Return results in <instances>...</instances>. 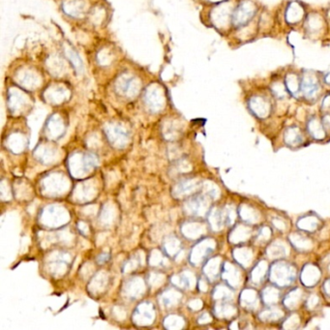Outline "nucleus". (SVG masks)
I'll return each mask as SVG.
<instances>
[{
	"label": "nucleus",
	"mask_w": 330,
	"mask_h": 330,
	"mask_svg": "<svg viewBox=\"0 0 330 330\" xmlns=\"http://www.w3.org/2000/svg\"><path fill=\"white\" fill-rule=\"evenodd\" d=\"M142 88L140 77L131 72H123L115 78L114 89L115 94L123 99L133 100L139 94Z\"/></svg>",
	"instance_id": "nucleus-1"
},
{
	"label": "nucleus",
	"mask_w": 330,
	"mask_h": 330,
	"mask_svg": "<svg viewBox=\"0 0 330 330\" xmlns=\"http://www.w3.org/2000/svg\"><path fill=\"white\" fill-rule=\"evenodd\" d=\"M16 84L25 90L33 91L41 88L43 76L36 68L30 65L21 66L15 73Z\"/></svg>",
	"instance_id": "nucleus-2"
},
{
	"label": "nucleus",
	"mask_w": 330,
	"mask_h": 330,
	"mask_svg": "<svg viewBox=\"0 0 330 330\" xmlns=\"http://www.w3.org/2000/svg\"><path fill=\"white\" fill-rule=\"evenodd\" d=\"M143 102L145 107L151 113L157 114L161 112L167 104L165 89L159 84L153 82L149 85L144 90Z\"/></svg>",
	"instance_id": "nucleus-3"
},
{
	"label": "nucleus",
	"mask_w": 330,
	"mask_h": 330,
	"mask_svg": "<svg viewBox=\"0 0 330 330\" xmlns=\"http://www.w3.org/2000/svg\"><path fill=\"white\" fill-rule=\"evenodd\" d=\"M7 105L14 115L23 114L31 106V98L19 86L10 87L7 92Z\"/></svg>",
	"instance_id": "nucleus-4"
},
{
	"label": "nucleus",
	"mask_w": 330,
	"mask_h": 330,
	"mask_svg": "<svg viewBox=\"0 0 330 330\" xmlns=\"http://www.w3.org/2000/svg\"><path fill=\"white\" fill-rule=\"evenodd\" d=\"M70 171L75 178H82L97 165V157L93 154H75L69 160Z\"/></svg>",
	"instance_id": "nucleus-5"
},
{
	"label": "nucleus",
	"mask_w": 330,
	"mask_h": 330,
	"mask_svg": "<svg viewBox=\"0 0 330 330\" xmlns=\"http://www.w3.org/2000/svg\"><path fill=\"white\" fill-rule=\"evenodd\" d=\"M234 9L230 3L224 1L221 2L210 13L211 24L218 29H224L232 24V15Z\"/></svg>",
	"instance_id": "nucleus-6"
},
{
	"label": "nucleus",
	"mask_w": 330,
	"mask_h": 330,
	"mask_svg": "<svg viewBox=\"0 0 330 330\" xmlns=\"http://www.w3.org/2000/svg\"><path fill=\"white\" fill-rule=\"evenodd\" d=\"M257 8L254 2L251 0H243L233 11L232 15V25L236 27L247 26V24L252 21Z\"/></svg>",
	"instance_id": "nucleus-7"
},
{
	"label": "nucleus",
	"mask_w": 330,
	"mask_h": 330,
	"mask_svg": "<svg viewBox=\"0 0 330 330\" xmlns=\"http://www.w3.org/2000/svg\"><path fill=\"white\" fill-rule=\"evenodd\" d=\"M45 101L51 105H61L64 102L68 101L71 96L70 89L63 84L55 82L51 84L44 91Z\"/></svg>",
	"instance_id": "nucleus-8"
},
{
	"label": "nucleus",
	"mask_w": 330,
	"mask_h": 330,
	"mask_svg": "<svg viewBox=\"0 0 330 330\" xmlns=\"http://www.w3.org/2000/svg\"><path fill=\"white\" fill-rule=\"evenodd\" d=\"M295 277V270L293 267L286 263H276L271 268V281L278 286L285 287L292 283Z\"/></svg>",
	"instance_id": "nucleus-9"
},
{
	"label": "nucleus",
	"mask_w": 330,
	"mask_h": 330,
	"mask_svg": "<svg viewBox=\"0 0 330 330\" xmlns=\"http://www.w3.org/2000/svg\"><path fill=\"white\" fill-rule=\"evenodd\" d=\"M105 133L109 141L117 148L125 147L129 141V133L120 124L110 123L105 127Z\"/></svg>",
	"instance_id": "nucleus-10"
},
{
	"label": "nucleus",
	"mask_w": 330,
	"mask_h": 330,
	"mask_svg": "<svg viewBox=\"0 0 330 330\" xmlns=\"http://www.w3.org/2000/svg\"><path fill=\"white\" fill-rule=\"evenodd\" d=\"M61 9L66 16L76 20L86 17L90 10L88 0H63Z\"/></svg>",
	"instance_id": "nucleus-11"
},
{
	"label": "nucleus",
	"mask_w": 330,
	"mask_h": 330,
	"mask_svg": "<svg viewBox=\"0 0 330 330\" xmlns=\"http://www.w3.org/2000/svg\"><path fill=\"white\" fill-rule=\"evenodd\" d=\"M320 90V85L318 78L314 73L307 72L301 77V89L300 93L304 95L307 99H315Z\"/></svg>",
	"instance_id": "nucleus-12"
},
{
	"label": "nucleus",
	"mask_w": 330,
	"mask_h": 330,
	"mask_svg": "<svg viewBox=\"0 0 330 330\" xmlns=\"http://www.w3.org/2000/svg\"><path fill=\"white\" fill-rule=\"evenodd\" d=\"M45 211L46 212L43 213L44 223H46V225H49L51 227L64 225L67 223V221L69 219V215L65 211L64 208L51 206L48 209L46 208Z\"/></svg>",
	"instance_id": "nucleus-13"
},
{
	"label": "nucleus",
	"mask_w": 330,
	"mask_h": 330,
	"mask_svg": "<svg viewBox=\"0 0 330 330\" xmlns=\"http://www.w3.org/2000/svg\"><path fill=\"white\" fill-rule=\"evenodd\" d=\"M46 130L50 138L56 140L59 139L66 130V125L64 122V119L61 115H51V117L48 119V122L46 124Z\"/></svg>",
	"instance_id": "nucleus-14"
},
{
	"label": "nucleus",
	"mask_w": 330,
	"mask_h": 330,
	"mask_svg": "<svg viewBox=\"0 0 330 330\" xmlns=\"http://www.w3.org/2000/svg\"><path fill=\"white\" fill-rule=\"evenodd\" d=\"M214 248V242L210 239H206L199 243L192 251L191 255V262L194 265H198L202 263L203 260L212 252Z\"/></svg>",
	"instance_id": "nucleus-15"
},
{
	"label": "nucleus",
	"mask_w": 330,
	"mask_h": 330,
	"mask_svg": "<svg viewBox=\"0 0 330 330\" xmlns=\"http://www.w3.org/2000/svg\"><path fill=\"white\" fill-rule=\"evenodd\" d=\"M134 315H135L134 319L136 323L140 325H146L151 323L155 317L153 306L149 303H142L139 305Z\"/></svg>",
	"instance_id": "nucleus-16"
},
{
	"label": "nucleus",
	"mask_w": 330,
	"mask_h": 330,
	"mask_svg": "<svg viewBox=\"0 0 330 330\" xmlns=\"http://www.w3.org/2000/svg\"><path fill=\"white\" fill-rule=\"evenodd\" d=\"M251 111L261 118H265L269 115L270 104L264 96H253L249 102Z\"/></svg>",
	"instance_id": "nucleus-17"
},
{
	"label": "nucleus",
	"mask_w": 330,
	"mask_h": 330,
	"mask_svg": "<svg viewBox=\"0 0 330 330\" xmlns=\"http://www.w3.org/2000/svg\"><path fill=\"white\" fill-rule=\"evenodd\" d=\"M46 65L52 76H62L67 72L65 61L58 55H51L47 59Z\"/></svg>",
	"instance_id": "nucleus-18"
},
{
	"label": "nucleus",
	"mask_w": 330,
	"mask_h": 330,
	"mask_svg": "<svg viewBox=\"0 0 330 330\" xmlns=\"http://www.w3.org/2000/svg\"><path fill=\"white\" fill-rule=\"evenodd\" d=\"M64 56L67 58L68 62L71 64V66L74 68L76 71V74H81L84 72V63L74 48H72L69 45L64 46L63 48Z\"/></svg>",
	"instance_id": "nucleus-19"
},
{
	"label": "nucleus",
	"mask_w": 330,
	"mask_h": 330,
	"mask_svg": "<svg viewBox=\"0 0 330 330\" xmlns=\"http://www.w3.org/2000/svg\"><path fill=\"white\" fill-rule=\"evenodd\" d=\"M207 205L208 203L206 202L205 198L202 196H198V197H194L193 199L188 201L186 209L192 215H202L206 211Z\"/></svg>",
	"instance_id": "nucleus-20"
},
{
	"label": "nucleus",
	"mask_w": 330,
	"mask_h": 330,
	"mask_svg": "<svg viewBox=\"0 0 330 330\" xmlns=\"http://www.w3.org/2000/svg\"><path fill=\"white\" fill-rule=\"evenodd\" d=\"M319 275H320V273L317 267L309 265V266H306L302 271L301 281L305 286L311 287V286H314L317 284V281L319 279Z\"/></svg>",
	"instance_id": "nucleus-21"
},
{
	"label": "nucleus",
	"mask_w": 330,
	"mask_h": 330,
	"mask_svg": "<svg viewBox=\"0 0 330 330\" xmlns=\"http://www.w3.org/2000/svg\"><path fill=\"white\" fill-rule=\"evenodd\" d=\"M223 278L228 282V284L232 287H237L240 282V273L230 264H225L223 270Z\"/></svg>",
	"instance_id": "nucleus-22"
},
{
	"label": "nucleus",
	"mask_w": 330,
	"mask_h": 330,
	"mask_svg": "<svg viewBox=\"0 0 330 330\" xmlns=\"http://www.w3.org/2000/svg\"><path fill=\"white\" fill-rule=\"evenodd\" d=\"M97 63L101 67H109L113 65L116 59V54L115 51H113L111 48H103L102 50L98 51L96 55Z\"/></svg>",
	"instance_id": "nucleus-23"
},
{
	"label": "nucleus",
	"mask_w": 330,
	"mask_h": 330,
	"mask_svg": "<svg viewBox=\"0 0 330 330\" xmlns=\"http://www.w3.org/2000/svg\"><path fill=\"white\" fill-rule=\"evenodd\" d=\"M303 15H304L303 8L298 3L292 2L287 10L286 19L290 24H296L302 19Z\"/></svg>",
	"instance_id": "nucleus-24"
},
{
	"label": "nucleus",
	"mask_w": 330,
	"mask_h": 330,
	"mask_svg": "<svg viewBox=\"0 0 330 330\" xmlns=\"http://www.w3.org/2000/svg\"><path fill=\"white\" fill-rule=\"evenodd\" d=\"M208 220H209V223H210L212 229L219 230L226 223L225 210H220L217 208L212 209L210 214L208 215Z\"/></svg>",
	"instance_id": "nucleus-25"
},
{
	"label": "nucleus",
	"mask_w": 330,
	"mask_h": 330,
	"mask_svg": "<svg viewBox=\"0 0 330 330\" xmlns=\"http://www.w3.org/2000/svg\"><path fill=\"white\" fill-rule=\"evenodd\" d=\"M285 86L287 90L292 95L300 93L301 78H299V76L294 73H290L285 78Z\"/></svg>",
	"instance_id": "nucleus-26"
},
{
	"label": "nucleus",
	"mask_w": 330,
	"mask_h": 330,
	"mask_svg": "<svg viewBox=\"0 0 330 330\" xmlns=\"http://www.w3.org/2000/svg\"><path fill=\"white\" fill-rule=\"evenodd\" d=\"M234 258L242 267H248L253 258V253L248 248H238L234 251Z\"/></svg>",
	"instance_id": "nucleus-27"
},
{
	"label": "nucleus",
	"mask_w": 330,
	"mask_h": 330,
	"mask_svg": "<svg viewBox=\"0 0 330 330\" xmlns=\"http://www.w3.org/2000/svg\"><path fill=\"white\" fill-rule=\"evenodd\" d=\"M287 254H288V248H287L286 244H284L282 242H274L267 249V255L271 259L282 258Z\"/></svg>",
	"instance_id": "nucleus-28"
},
{
	"label": "nucleus",
	"mask_w": 330,
	"mask_h": 330,
	"mask_svg": "<svg viewBox=\"0 0 330 330\" xmlns=\"http://www.w3.org/2000/svg\"><path fill=\"white\" fill-rule=\"evenodd\" d=\"M198 184L194 180H184L178 183L174 192L178 194V197H181L184 195L192 194L193 192H195L194 190H196Z\"/></svg>",
	"instance_id": "nucleus-29"
},
{
	"label": "nucleus",
	"mask_w": 330,
	"mask_h": 330,
	"mask_svg": "<svg viewBox=\"0 0 330 330\" xmlns=\"http://www.w3.org/2000/svg\"><path fill=\"white\" fill-rule=\"evenodd\" d=\"M249 235H250V229L240 225V226H237L236 229H234L231 231L229 239L233 243H239V242L247 240Z\"/></svg>",
	"instance_id": "nucleus-30"
},
{
	"label": "nucleus",
	"mask_w": 330,
	"mask_h": 330,
	"mask_svg": "<svg viewBox=\"0 0 330 330\" xmlns=\"http://www.w3.org/2000/svg\"><path fill=\"white\" fill-rule=\"evenodd\" d=\"M183 232L185 235L188 236V238H198L200 235H202L204 231L203 225L198 223H189L185 225L183 228Z\"/></svg>",
	"instance_id": "nucleus-31"
},
{
	"label": "nucleus",
	"mask_w": 330,
	"mask_h": 330,
	"mask_svg": "<svg viewBox=\"0 0 330 330\" xmlns=\"http://www.w3.org/2000/svg\"><path fill=\"white\" fill-rule=\"evenodd\" d=\"M194 277L190 272H184L181 275H177L173 278V282L176 286L183 288V289H189L193 286L194 283Z\"/></svg>",
	"instance_id": "nucleus-32"
},
{
	"label": "nucleus",
	"mask_w": 330,
	"mask_h": 330,
	"mask_svg": "<svg viewBox=\"0 0 330 330\" xmlns=\"http://www.w3.org/2000/svg\"><path fill=\"white\" fill-rule=\"evenodd\" d=\"M267 271V264L266 262H261L260 264H258V266L255 267L251 273V280L255 285L260 284L263 280L265 279Z\"/></svg>",
	"instance_id": "nucleus-33"
},
{
	"label": "nucleus",
	"mask_w": 330,
	"mask_h": 330,
	"mask_svg": "<svg viewBox=\"0 0 330 330\" xmlns=\"http://www.w3.org/2000/svg\"><path fill=\"white\" fill-rule=\"evenodd\" d=\"M220 272V259L215 258L210 260L204 267V273L210 280H214Z\"/></svg>",
	"instance_id": "nucleus-34"
},
{
	"label": "nucleus",
	"mask_w": 330,
	"mask_h": 330,
	"mask_svg": "<svg viewBox=\"0 0 330 330\" xmlns=\"http://www.w3.org/2000/svg\"><path fill=\"white\" fill-rule=\"evenodd\" d=\"M241 304L245 308L255 309L258 304V297L257 293L252 290L244 291L241 295Z\"/></svg>",
	"instance_id": "nucleus-35"
},
{
	"label": "nucleus",
	"mask_w": 330,
	"mask_h": 330,
	"mask_svg": "<svg viewBox=\"0 0 330 330\" xmlns=\"http://www.w3.org/2000/svg\"><path fill=\"white\" fill-rule=\"evenodd\" d=\"M239 214L242 219L247 223H257L260 216L259 213L255 210L254 208L248 205H242L239 209Z\"/></svg>",
	"instance_id": "nucleus-36"
},
{
	"label": "nucleus",
	"mask_w": 330,
	"mask_h": 330,
	"mask_svg": "<svg viewBox=\"0 0 330 330\" xmlns=\"http://www.w3.org/2000/svg\"><path fill=\"white\" fill-rule=\"evenodd\" d=\"M318 226V220L314 216H307L300 219L297 223V227L299 229H304L307 231H312L317 229Z\"/></svg>",
	"instance_id": "nucleus-37"
},
{
	"label": "nucleus",
	"mask_w": 330,
	"mask_h": 330,
	"mask_svg": "<svg viewBox=\"0 0 330 330\" xmlns=\"http://www.w3.org/2000/svg\"><path fill=\"white\" fill-rule=\"evenodd\" d=\"M308 130H309L310 134L316 139L320 140V139L324 138L323 128L321 126V123L316 118H313L308 122Z\"/></svg>",
	"instance_id": "nucleus-38"
},
{
	"label": "nucleus",
	"mask_w": 330,
	"mask_h": 330,
	"mask_svg": "<svg viewBox=\"0 0 330 330\" xmlns=\"http://www.w3.org/2000/svg\"><path fill=\"white\" fill-rule=\"evenodd\" d=\"M285 140L286 142L290 145H295L299 144L302 140V136L297 128H289L285 134Z\"/></svg>",
	"instance_id": "nucleus-39"
},
{
	"label": "nucleus",
	"mask_w": 330,
	"mask_h": 330,
	"mask_svg": "<svg viewBox=\"0 0 330 330\" xmlns=\"http://www.w3.org/2000/svg\"><path fill=\"white\" fill-rule=\"evenodd\" d=\"M163 131H164L166 139L174 140L179 135L180 129H179V125L178 123H176V121L173 120V121H169L166 123Z\"/></svg>",
	"instance_id": "nucleus-40"
},
{
	"label": "nucleus",
	"mask_w": 330,
	"mask_h": 330,
	"mask_svg": "<svg viewBox=\"0 0 330 330\" xmlns=\"http://www.w3.org/2000/svg\"><path fill=\"white\" fill-rule=\"evenodd\" d=\"M290 240L293 246L299 250H308L312 247L311 241L300 234H292V236H290Z\"/></svg>",
	"instance_id": "nucleus-41"
},
{
	"label": "nucleus",
	"mask_w": 330,
	"mask_h": 330,
	"mask_svg": "<svg viewBox=\"0 0 330 330\" xmlns=\"http://www.w3.org/2000/svg\"><path fill=\"white\" fill-rule=\"evenodd\" d=\"M106 10L105 8H103L101 6H97L95 7L94 9L92 8L91 9V13H90V20H91V23L96 25V26H99V25H102L103 22L105 21L106 19Z\"/></svg>",
	"instance_id": "nucleus-42"
},
{
	"label": "nucleus",
	"mask_w": 330,
	"mask_h": 330,
	"mask_svg": "<svg viewBox=\"0 0 330 330\" xmlns=\"http://www.w3.org/2000/svg\"><path fill=\"white\" fill-rule=\"evenodd\" d=\"M263 298L264 301L268 305L274 304L278 301L279 298V292L272 287H268L264 292H263Z\"/></svg>",
	"instance_id": "nucleus-43"
},
{
	"label": "nucleus",
	"mask_w": 330,
	"mask_h": 330,
	"mask_svg": "<svg viewBox=\"0 0 330 330\" xmlns=\"http://www.w3.org/2000/svg\"><path fill=\"white\" fill-rule=\"evenodd\" d=\"M300 298H301L300 290H294L286 296L284 303L286 305V307H288L290 309H293V308H295L296 305L299 303Z\"/></svg>",
	"instance_id": "nucleus-44"
},
{
	"label": "nucleus",
	"mask_w": 330,
	"mask_h": 330,
	"mask_svg": "<svg viewBox=\"0 0 330 330\" xmlns=\"http://www.w3.org/2000/svg\"><path fill=\"white\" fill-rule=\"evenodd\" d=\"M213 296L216 300H228L232 297V292L226 286H218L214 291Z\"/></svg>",
	"instance_id": "nucleus-45"
},
{
	"label": "nucleus",
	"mask_w": 330,
	"mask_h": 330,
	"mask_svg": "<svg viewBox=\"0 0 330 330\" xmlns=\"http://www.w3.org/2000/svg\"><path fill=\"white\" fill-rule=\"evenodd\" d=\"M142 284L143 283L141 282V280H132L127 286V292L130 294V296L135 297V296L140 295V292H140V291H141V289H143Z\"/></svg>",
	"instance_id": "nucleus-46"
},
{
	"label": "nucleus",
	"mask_w": 330,
	"mask_h": 330,
	"mask_svg": "<svg viewBox=\"0 0 330 330\" xmlns=\"http://www.w3.org/2000/svg\"><path fill=\"white\" fill-rule=\"evenodd\" d=\"M216 314L219 317H229L235 314V309L228 304H220L216 306Z\"/></svg>",
	"instance_id": "nucleus-47"
},
{
	"label": "nucleus",
	"mask_w": 330,
	"mask_h": 330,
	"mask_svg": "<svg viewBox=\"0 0 330 330\" xmlns=\"http://www.w3.org/2000/svg\"><path fill=\"white\" fill-rule=\"evenodd\" d=\"M283 313L279 309H268L261 314V318L263 320H277L282 317Z\"/></svg>",
	"instance_id": "nucleus-48"
},
{
	"label": "nucleus",
	"mask_w": 330,
	"mask_h": 330,
	"mask_svg": "<svg viewBox=\"0 0 330 330\" xmlns=\"http://www.w3.org/2000/svg\"><path fill=\"white\" fill-rule=\"evenodd\" d=\"M179 244L180 242L175 237H171L169 240H167L164 244L166 252L171 256L177 254V251H179Z\"/></svg>",
	"instance_id": "nucleus-49"
},
{
	"label": "nucleus",
	"mask_w": 330,
	"mask_h": 330,
	"mask_svg": "<svg viewBox=\"0 0 330 330\" xmlns=\"http://www.w3.org/2000/svg\"><path fill=\"white\" fill-rule=\"evenodd\" d=\"M173 298H180V294L177 291H168L163 295V302L167 306H172L173 304L178 303V299H173Z\"/></svg>",
	"instance_id": "nucleus-50"
},
{
	"label": "nucleus",
	"mask_w": 330,
	"mask_h": 330,
	"mask_svg": "<svg viewBox=\"0 0 330 330\" xmlns=\"http://www.w3.org/2000/svg\"><path fill=\"white\" fill-rule=\"evenodd\" d=\"M39 156L40 158L42 159L41 161H44L45 163H49V162H51L52 160L51 159V156H52V151H54L53 149H50V147H40L39 149ZM38 156V157H39Z\"/></svg>",
	"instance_id": "nucleus-51"
},
{
	"label": "nucleus",
	"mask_w": 330,
	"mask_h": 330,
	"mask_svg": "<svg viewBox=\"0 0 330 330\" xmlns=\"http://www.w3.org/2000/svg\"><path fill=\"white\" fill-rule=\"evenodd\" d=\"M298 323H299V318H298V317H296V316H292V317H290L289 319L286 320L284 326L288 325L286 328H293V327H295Z\"/></svg>",
	"instance_id": "nucleus-52"
},
{
	"label": "nucleus",
	"mask_w": 330,
	"mask_h": 330,
	"mask_svg": "<svg viewBox=\"0 0 330 330\" xmlns=\"http://www.w3.org/2000/svg\"><path fill=\"white\" fill-rule=\"evenodd\" d=\"M271 232H270V229L268 228H264V229H261L260 233H259V238L260 239H264V240H267L269 238Z\"/></svg>",
	"instance_id": "nucleus-53"
},
{
	"label": "nucleus",
	"mask_w": 330,
	"mask_h": 330,
	"mask_svg": "<svg viewBox=\"0 0 330 330\" xmlns=\"http://www.w3.org/2000/svg\"><path fill=\"white\" fill-rule=\"evenodd\" d=\"M273 224H274V226H275L277 229H279L280 230H284V229H286V226H285L284 221H282V220H280V219H274V220H273Z\"/></svg>",
	"instance_id": "nucleus-54"
},
{
	"label": "nucleus",
	"mask_w": 330,
	"mask_h": 330,
	"mask_svg": "<svg viewBox=\"0 0 330 330\" xmlns=\"http://www.w3.org/2000/svg\"><path fill=\"white\" fill-rule=\"evenodd\" d=\"M109 259H110V255L104 253V254L100 255V256L97 258V263L100 264V265H103V264L107 263V262L109 261Z\"/></svg>",
	"instance_id": "nucleus-55"
},
{
	"label": "nucleus",
	"mask_w": 330,
	"mask_h": 330,
	"mask_svg": "<svg viewBox=\"0 0 330 330\" xmlns=\"http://www.w3.org/2000/svg\"><path fill=\"white\" fill-rule=\"evenodd\" d=\"M322 109H324V110L330 109V94L329 95H327L323 99V101H322Z\"/></svg>",
	"instance_id": "nucleus-56"
},
{
	"label": "nucleus",
	"mask_w": 330,
	"mask_h": 330,
	"mask_svg": "<svg viewBox=\"0 0 330 330\" xmlns=\"http://www.w3.org/2000/svg\"><path fill=\"white\" fill-rule=\"evenodd\" d=\"M317 303V296H311L308 300V306L310 308H313L314 306H316V304Z\"/></svg>",
	"instance_id": "nucleus-57"
},
{
	"label": "nucleus",
	"mask_w": 330,
	"mask_h": 330,
	"mask_svg": "<svg viewBox=\"0 0 330 330\" xmlns=\"http://www.w3.org/2000/svg\"><path fill=\"white\" fill-rule=\"evenodd\" d=\"M210 320H211V317H209L208 314H203V315H202V317H200V319H199V321L201 323H207Z\"/></svg>",
	"instance_id": "nucleus-58"
},
{
	"label": "nucleus",
	"mask_w": 330,
	"mask_h": 330,
	"mask_svg": "<svg viewBox=\"0 0 330 330\" xmlns=\"http://www.w3.org/2000/svg\"><path fill=\"white\" fill-rule=\"evenodd\" d=\"M322 123H323V126L326 129H330V115H325L323 117Z\"/></svg>",
	"instance_id": "nucleus-59"
},
{
	"label": "nucleus",
	"mask_w": 330,
	"mask_h": 330,
	"mask_svg": "<svg viewBox=\"0 0 330 330\" xmlns=\"http://www.w3.org/2000/svg\"><path fill=\"white\" fill-rule=\"evenodd\" d=\"M202 305H203V303H202L200 300H194V301L191 302L190 307H192V306H195L193 309L198 310V309H200V308L202 307Z\"/></svg>",
	"instance_id": "nucleus-60"
},
{
	"label": "nucleus",
	"mask_w": 330,
	"mask_h": 330,
	"mask_svg": "<svg viewBox=\"0 0 330 330\" xmlns=\"http://www.w3.org/2000/svg\"><path fill=\"white\" fill-rule=\"evenodd\" d=\"M324 291L330 296V280H327L324 284Z\"/></svg>",
	"instance_id": "nucleus-61"
},
{
	"label": "nucleus",
	"mask_w": 330,
	"mask_h": 330,
	"mask_svg": "<svg viewBox=\"0 0 330 330\" xmlns=\"http://www.w3.org/2000/svg\"><path fill=\"white\" fill-rule=\"evenodd\" d=\"M323 80L325 81V84L326 85H328V86H330V72L329 73H327L325 76H324V78H323Z\"/></svg>",
	"instance_id": "nucleus-62"
},
{
	"label": "nucleus",
	"mask_w": 330,
	"mask_h": 330,
	"mask_svg": "<svg viewBox=\"0 0 330 330\" xmlns=\"http://www.w3.org/2000/svg\"><path fill=\"white\" fill-rule=\"evenodd\" d=\"M206 1L209 3H221V2H224L225 0H206Z\"/></svg>",
	"instance_id": "nucleus-63"
}]
</instances>
